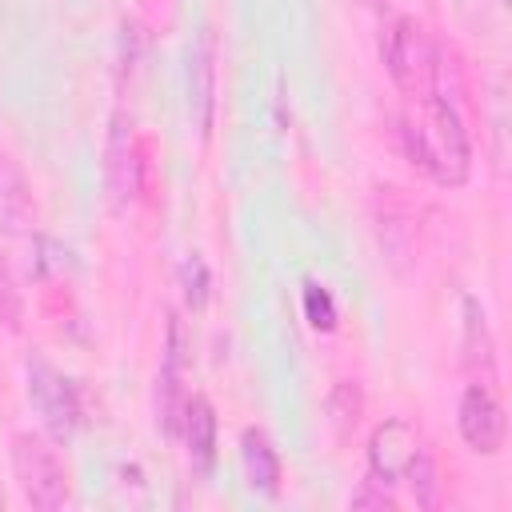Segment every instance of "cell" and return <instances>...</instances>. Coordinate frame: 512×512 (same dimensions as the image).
I'll use <instances>...</instances> for the list:
<instances>
[{"mask_svg":"<svg viewBox=\"0 0 512 512\" xmlns=\"http://www.w3.org/2000/svg\"><path fill=\"white\" fill-rule=\"evenodd\" d=\"M416 108L420 116H408V112L396 116L404 160L436 184H448V188L464 184L472 168V148H468V132L456 104L436 88L424 100H416Z\"/></svg>","mask_w":512,"mask_h":512,"instance_id":"obj_1","label":"cell"},{"mask_svg":"<svg viewBox=\"0 0 512 512\" xmlns=\"http://www.w3.org/2000/svg\"><path fill=\"white\" fill-rule=\"evenodd\" d=\"M380 56L384 68L392 76V84L408 96V100H424L428 92H436V76H440V52L428 36V28L416 16H396L380 40Z\"/></svg>","mask_w":512,"mask_h":512,"instance_id":"obj_2","label":"cell"},{"mask_svg":"<svg viewBox=\"0 0 512 512\" xmlns=\"http://www.w3.org/2000/svg\"><path fill=\"white\" fill-rule=\"evenodd\" d=\"M12 472H16V484L32 508L52 512L68 500V468L40 432H16L12 436Z\"/></svg>","mask_w":512,"mask_h":512,"instance_id":"obj_3","label":"cell"},{"mask_svg":"<svg viewBox=\"0 0 512 512\" xmlns=\"http://www.w3.org/2000/svg\"><path fill=\"white\" fill-rule=\"evenodd\" d=\"M24 372H28V400L40 412L48 436L56 444H68L80 428V392H76V384L60 368H52L44 356H28Z\"/></svg>","mask_w":512,"mask_h":512,"instance_id":"obj_4","label":"cell"},{"mask_svg":"<svg viewBox=\"0 0 512 512\" xmlns=\"http://www.w3.org/2000/svg\"><path fill=\"white\" fill-rule=\"evenodd\" d=\"M184 356H188V332L176 312H168V336H164V360L156 376V420L164 436H180V412H184Z\"/></svg>","mask_w":512,"mask_h":512,"instance_id":"obj_5","label":"cell"},{"mask_svg":"<svg viewBox=\"0 0 512 512\" xmlns=\"http://www.w3.org/2000/svg\"><path fill=\"white\" fill-rule=\"evenodd\" d=\"M460 436L472 452L480 456H496L504 448V432H508V420H504V408L500 400L492 396L488 384H468L464 396H460Z\"/></svg>","mask_w":512,"mask_h":512,"instance_id":"obj_6","label":"cell"},{"mask_svg":"<svg viewBox=\"0 0 512 512\" xmlns=\"http://www.w3.org/2000/svg\"><path fill=\"white\" fill-rule=\"evenodd\" d=\"M140 168H144V156H140L132 120L112 116L108 160H104V184H108V196H112V208H116V212H124V208L136 200V192H140Z\"/></svg>","mask_w":512,"mask_h":512,"instance_id":"obj_7","label":"cell"},{"mask_svg":"<svg viewBox=\"0 0 512 512\" xmlns=\"http://www.w3.org/2000/svg\"><path fill=\"white\" fill-rule=\"evenodd\" d=\"M416 452H420V436H416V428H412L408 420L392 416V420L376 424L372 436H368V468H372L368 476L392 484V480L404 476V468L412 464Z\"/></svg>","mask_w":512,"mask_h":512,"instance_id":"obj_8","label":"cell"},{"mask_svg":"<svg viewBox=\"0 0 512 512\" xmlns=\"http://www.w3.org/2000/svg\"><path fill=\"white\" fill-rule=\"evenodd\" d=\"M188 104H192L200 140H208L212 116H216V36H212V28H200V36L188 52Z\"/></svg>","mask_w":512,"mask_h":512,"instance_id":"obj_9","label":"cell"},{"mask_svg":"<svg viewBox=\"0 0 512 512\" xmlns=\"http://www.w3.org/2000/svg\"><path fill=\"white\" fill-rule=\"evenodd\" d=\"M36 220L32 184L24 168L12 160V152L0 148V236H24Z\"/></svg>","mask_w":512,"mask_h":512,"instance_id":"obj_10","label":"cell"},{"mask_svg":"<svg viewBox=\"0 0 512 512\" xmlns=\"http://www.w3.org/2000/svg\"><path fill=\"white\" fill-rule=\"evenodd\" d=\"M180 436L188 444V460L192 468L204 476L216 464V412L204 396H188L184 412H180Z\"/></svg>","mask_w":512,"mask_h":512,"instance_id":"obj_11","label":"cell"},{"mask_svg":"<svg viewBox=\"0 0 512 512\" xmlns=\"http://www.w3.org/2000/svg\"><path fill=\"white\" fill-rule=\"evenodd\" d=\"M240 464H244V480H248L252 492L280 496V456H276L264 428H244L240 432Z\"/></svg>","mask_w":512,"mask_h":512,"instance_id":"obj_12","label":"cell"},{"mask_svg":"<svg viewBox=\"0 0 512 512\" xmlns=\"http://www.w3.org/2000/svg\"><path fill=\"white\" fill-rule=\"evenodd\" d=\"M360 412H364V392L356 380H336V388L328 392V420H332V432L340 440L352 436V428L360 424Z\"/></svg>","mask_w":512,"mask_h":512,"instance_id":"obj_13","label":"cell"},{"mask_svg":"<svg viewBox=\"0 0 512 512\" xmlns=\"http://www.w3.org/2000/svg\"><path fill=\"white\" fill-rule=\"evenodd\" d=\"M404 480L412 484V496H416V504L420 508H436L440 504V476H436V460L420 448L416 456H412V464L404 468Z\"/></svg>","mask_w":512,"mask_h":512,"instance_id":"obj_14","label":"cell"},{"mask_svg":"<svg viewBox=\"0 0 512 512\" xmlns=\"http://www.w3.org/2000/svg\"><path fill=\"white\" fill-rule=\"evenodd\" d=\"M180 288H184V300L192 312H200L208 304V288H212V276H208V264L192 252L184 264H180Z\"/></svg>","mask_w":512,"mask_h":512,"instance_id":"obj_15","label":"cell"},{"mask_svg":"<svg viewBox=\"0 0 512 512\" xmlns=\"http://www.w3.org/2000/svg\"><path fill=\"white\" fill-rule=\"evenodd\" d=\"M304 316L316 332H332L336 328V304H332V292L316 280L304 284Z\"/></svg>","mask_w":512,"mask_h":512,"instance_id":"obj_16","label":"cell"},{"mask_svg":"<svg viewBox=\"0 0 512 512\" xmlns=\"http://www.w3.org/2000/svg\"><path fill=\"white\" fill-rule=\"evenodd\" d=\"M20 320H24V300H20V288H16L12 272H8V264L0 260V324L16 332Z\"/></svg>","mask_w":512,"mask_h":512,"instance_id":"obj_17","label":"cell"},{"mask_svg":"<svg viewBox=\"0 0 512 512\" xmlns=\"http://www.w3.org/2000/svg\"><path fill=\"white\" fill-rule=\"evenodd\" d=\"M352 508H396V496L388 492L384 480L368 476V480H360V488L352 492Z\"/></svg>","mask_w":512,"mask_h":512,"instance_id":"obj_18","label":"cell"},{"mask_svg":"<svg viewBox=\"0 0 512 512\" xmlns=\"http://www.w3.org/2000/svg\"><path fill=\"white\" fill-rule=\"evenodd\" d=\"M360 4H368V8H376V4H384V0H360Z\"/></svg>","mask_w":512,"mask_h":512,"instance_id":"obj_19","label":"cell"},{"mask_svg":"<svg viewBox=\"0 0 512 512\" xmlns=\"http://www.w3.org/2000/svg\"><path fill=\"white\" fill-rule=\"evenodd\" d=\"M0 508H4V492H0Z\"/></svg>","mask_w":512,"mask_h":512,"instance_id":"obj_20","label":"cell"}]
</instances>
